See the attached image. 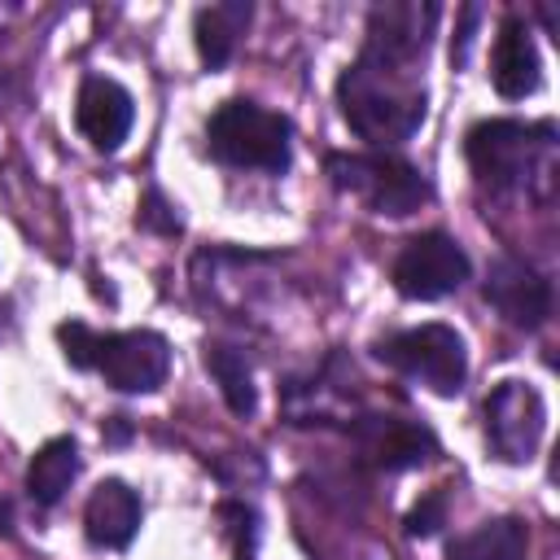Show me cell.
<instances>
[{"instance_id": "obj_1", "label": "cell", "mask_w": 560, "mask_h": 560, "mask_svg": "<svg viewBox=\"0 0 560 560\" xmlns=\"http://www.w3.org/2000/svg\"><path fill=\"white\" fill-rule=\"evenodd\" d=\"M337 105L350 131L372 144H394L424 122V83L411 66L363 48L359 61L337 79Z\"/></svg>"}, {"instance_id": "obj_2", "label": "cell", "mask_w": 560, "mask_h": 560, "mask_svg": "<svg viewBox=\"0 0 560 560\" xmlns=\"http://www.w3.org/2000/svg\"><path fill=\"white\" fill-rule=\"evenodd\" d=\"M551 122H516V118H490L468 127L464 158L481 188L490 192H516L534 175H542V162L551 153Z\"/></svg>"}, {"instance_id": "obj_3", "label": "cell", "mask_w": 560, "mask_h": 560, "mask_svg": "<svg viewBox=\"0 0 560 560\" xmlns=\"http://www.w3.org/2000/svg\"><path fill=\"white\" fill-rule=\"evenodd\" d=\"M289 118L276 109H262L254 101H223L210 122H206V144L219 162L228 166H249V171H284L289 166Z\"/></svg>"}, {"instance_id": "obj_4", "label": "cell", "mask_w": 560, "mask_h": 560, "mask_svg": "<svg viewBox=\"0 0 560 560\" xmlns=\"http://www.w3.org/2000/svg\"><path fill=\"white\" fill-rule=\"evenodd\" d=\"M376 359L402 372L407 381L433 389L438 398H455L468 376V350L451 324H420L389 332L385 341H376Z\"/></svg>"}, {"instance_id": "obj_5", "label": "cell", "mask_w": 560, "mask_h": 560, "mask_svg": "<svg viewBox=\"0 0 560 560\" xmlns=\"http://www.w3.org/2000/svg\"><path fill=\"white\" fill-rule=\"evenodd\" d=\"M328 175L341 192L359 197L372 214L402 219V214H411L429 201L424 175L411 162L394 158V153H332Z\"/></svg>"}, {"instance_id": "obj_6", "label": "cell", "mask_w": 560, "mask_h": 560, "mask_svg": "<svg viewBox=\"0 0 560 560\" xmlns=\"http://www.w3.org/2000/svg\"><path fill=\"white\" fill-rule=\"evenodd\" d=\"M468 271H472V262H468V254L455 236L420 232L398 249V258L389 267V280L411 302H438V298L455 293L468 280Z\"/></svg>"}, {"instance_id": "obj_7", "label": "cell", "mask_w": 560, "mask_h": 560, "mask_svg": "<svg viewBox=\"0 0 560 560\" xmlns=\"http://www.w3.org/2000/svg\"><path fill=\"white\" fill-rule=\"evenodd\" d=\"M547 429V402L529 381H499L486 398V438L499 459L529 464Z\"/></svg>"}, {"instance_id": "obj_8", "label": "cell", "mask_w": 560, "mask_h": 560, "mask_svg": "<svg viewBox=\"0 0 560 560\" xmlns=\"http://www.w3.org/2000/svg\"><path fill=\"white\" fill-rule=\"evenodd\" d=\"M171 368V346L153 328H131V332H101V354L96 372L122 389V394H149L166 381Z\"/></svg>"}, {"instance_id": "obj_9", "label": "cell", "mask_w": 560, "mask_h": 560, "mask_svg": "<svg viewBox=\"0 0 560 560\" xmlns=\"http://www.w3.org/2000/svg\"><path fill=\"white\" fill-rule=\"evenodd\" d=\"M481 293L512 328H525V332L542 328L551 315V284L521 258H494Z\"/></svg>"}, {"instance_id": "obj_10", "label": "cell", "mask_w": 560, "mask_h": 560, "mask_svg": "<svg viewBox=\"0 0 560 560\" xmlns=\"http://www.w3.org/2000/svg\"><path fill=\"white\" fill-rule=\"evenodd\" d=\"M74 122L96 153H114L136 122V101L118 79L88 74L74 96Z\"/></svg>"}, {"instance_id": "obj_11", "label": "cell", "mask_w": 560, "mask_h": 560, "mask_svg": "<svg viewBox=\"0 0 560 560\" xmlns=\"http://www.w3.org/2000/svg\"><path fill=\"white\" fill-rule=\"evenodd\" d=\"M438 4H376L368 13V52H381L389 61L416 66L433 39Z\"/></svg>"}, {"instance_id": "obj_12", "label": "cell", "mask_w": 560, "mask_h": 560, "mask_svg": "<svg viewBox=\"0 0 560 560\" xmlns=\"http://www.w3.org/2000/svg\"><path fill=\"white\" fill-rule=\"evenodd\" d=\"M538 79H542V61H538V44H534V31L525 18L508 13L499 22V35H494V52H490V83L499 96L508 101H521L529 92H538Z\"/></svg>"}, {"instance_id": "obj_13", "label": "cell", "mask_w": 560, "mask_h": 560, "mask_svg": "<svg viewBox=\"0 0 560 560\" xmlns=\"http://www.w3.org/2000/svg\"><path fill=\"white\" fill-rule=\"evenodd\" d=\"M83 529L96 547H127L140 529V494L127 486V481H101L92 494H88V508H83Z\"/></svg>"}, {"instance_id": "obj_14", "label": "cell", "mask_w": 560, "mask_h": 560, "mask_svg": "<svg viewBox=\"0 0 560 560\" xmlns=\"http://www.w3.org/2000/svg\"><path fill=\"white\" fill-rule=\"evenodd\" d=\"M359 438H363V451H368L381 468H389V472L424 464V459L433 455V446H438L424 424L389 420V416H372V420L359 429Z\"/></svg>"}, {"instance_id": "obj_15", "label": "cell", "mask_w": 560, "mask_h": 560, "mask_svg": "<svg viewBox=\"0 0 560 560\" xmlns=\"http://www.w3.org/2000/svg\"><path fill=\"white\" fill-rule=\"evenodd\" d=\"M254 9L249 0H228V4H210V9H197L192 18V35H197V52L210 70L228 66V57L236 52L245 26H249Z\"/></svg>"}, {"instance_id": "obj_16", "label": "cell", "mask_w": 560, "mask_h": 560, "mask_svg": "<svg viewBox=\"0 0 560 560\" xmlns=\"http://www.w3.org/2000/svg\"><path fill=\"white\" fill-rule=\"evenodd\" d=\"M74 477H79V446H74V438H52V442H44V446L31 455V464H26V490H31V499H35L39 508L61 503V494L70 490Z\"/></svg>"}, {"instance_id": "obj_17", "label": "cell", "mask_w": 560, "mask_h": 560, "mask_svg": "<svg viewBox=\"0 0 560 560\" xmlns=\"http://www.w3.org/2000/svg\"><path fill=\"white\" fill-rule=\"evenodd\" d=\"M525 556H529V529L516 516H494L446 547V560H525Z\"/></svg>"}, {"instance_id": "obj_18", "label": "cell", "mask_w": 560, "mask_h": 560, "mask_svg": "<svg viewBox=\"0 0 560 560\" xmlns=\"http://www.w3.org/2000/svg\"><path fill=\"white\" fill-rule=\"evenodd\" d=\"M206 368H210V376L219 381L228 411H232V416H254L258 394H254V376H249L245 354L232 350V346H219V341H214V346H206Z\"/></svg>"}, {"instance_id": "obj_19", "label": "cell", "mask_w": 560, "mask_h": 560, "mask_svg": "<svg viewBox=\"0 0 560 560\" xmlns=\"http://www.w3.org/2000/svg\"><path fill=\"white\" fill-rule=\"evenodd\" d=\"M57 341H61V354L74 363V368H96V354H101V332L70 319L57 328Z\"/></svg>"}, {"instance_id": "obj_20", "label": "cell", "mask_w": 560, "mask_h": 560, "mask_svg": "<svg viewBox=\"0 0 560 560\" xmlns=\"http://www.w3.org/2000/svg\"><path fill=\"white\" fill-rule=\"evenodd\" d=\"M407 534L411 538H433L442 525H446V494H424L411 512H407Z\"/></svg>"}, {"instance_id": "obj_21", "label": "cell", "mask_w": 560, "mask_h": 560, "mask_svg": "<svg viewBox=\"0 0 560 560\" xmlns=\"http://www.w3.org/2000/svg\"><path fill=\"white\" fill-rule=\"evenodd\" d=\"M140 228H149V232H179V219H175V210L162 201V192H144V201H140Z\"/></svg>"}, {"instance_id": "obj_22", "label": "cell", "mask_w": 560, "mask_h": 560, "mask_svg": "<svg viewBox=\"0 0 560 560\" xmlns=\"http://www.w3.org/2000/svg\"><path fill=\"white\" fill-rule=\"evenodd\" d=\"M477 18H481V9H477V4H468V9H464L459 39L451 44V61H455V66H464V61H468V44H472V26H477Z\"/></svg>"}]
</instances>
